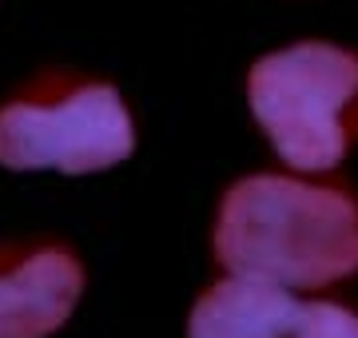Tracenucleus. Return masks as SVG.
I'll return each instance as SVG.
<instances>
[{
	"instance_id": "obj_1",
	"label": "nucleus",
	"mask_w": 358,
	"mask_h": 338,
	"mask_svg": "<svg viewBox=\"0 0 358 338\" xmlns=\"http://www.w3.org/2000/svg\"><path fill=\"white\" fill-rule=\"evenodd\" d=\"M215 259L275 286H327L358 271V203L334 187L247 175L219 203Z\"/></svg>"
},
{
	"instance_id": "obj_2",
	"label": "nucleus",
	"mask_w": 358,
	"mask_h": 338,
	"mask_svg": "<svg viewBox=\"0 0 358 338\" xmlns=\"http://www.w3.org/2000/svg\"><path fill=\"white\" fill-rule=\"evenodd\" d=\"M247 104L282 163L331 171L346 156V116L358 104V56L322 40L263 56L247 76Z\"/></svg>"
},
{
	"instance_id": "obj_3",
	"label": "nucleus",
	"mask_w": 358,
	"mask_h": 338,
	"mask_svg": "<svg viewBox=\"0 0 358 338\" xmlns=\"http://www.w3.org/2000/svg\"><path fill=\"white\" fill-rule=\"evenodd\" d=\"M136 124L112 84H72L0 108V168L92 175L124 163Z\"/></svg>"
},
{
	"instance_id": "obj_4",
	"label": "nucleus",
	"mask_w": 358,
	"mask_h": 338,
	"mask_svg": "<svg viewBox=\"0 0 358 338\" xmlns=\"http://www.w3.org/2000/svg\"><path fill=\"white\" fill-rule=\"evenodd\" d=\"M84 295V271L60 243H36L0 263V338H48Z\"/></svg>"
},
{
	"instance_id": "obj_5",
	"label": "nucleus",
	"mask_w": 358,
	"mask_h": 338,
	"mask_svg": "<svg viewBox=\"0 0 358 338\" xmlns=\"http://www.w3.org/2000/svg\"><path fill=\"white\" fill-rule=\"evenodd\" d=\"M299 302L287 286L231 274L192 307L187 338H287L294 330Z\"/></svg>"
},
{
	"instance_id": "obj_6",
	"label": "nucleus",
	"mask_w": 358,
	"mask_h": 338,
	"mask_svg": "<svg viewBox=\"0 0 358 338\" xmlns=\"http://www.w3.org/2000/svg\"><path fill=\"white\" fill-rule=\"evenodd\" d=\"M291 338H358V314L338 302H299Z\"/></svg>"
}]
</instances>
